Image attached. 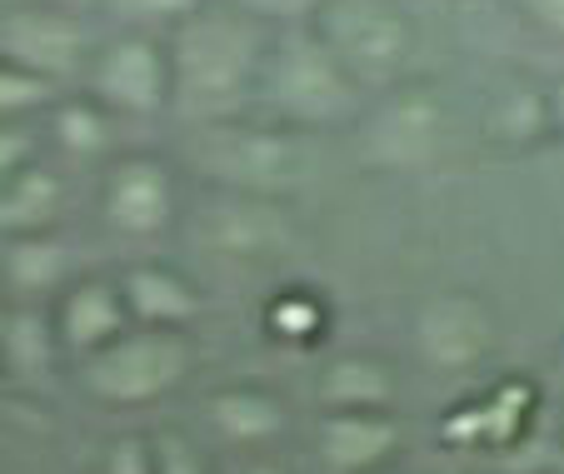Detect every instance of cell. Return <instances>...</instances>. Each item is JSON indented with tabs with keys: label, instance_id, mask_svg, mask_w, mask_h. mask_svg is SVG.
<instances>
[{
	"label": "cell",
	"instance_id": "d590c367",
	"mask_svg": "<svg viewBox=\"0 0 564 474\" xmlns=\"http://www.w3.org/2000/svg\"><path fill=\"white\" fill-rule=\"evenodd\" d=\"M0 385H6V365H0Z\"/></svg>",
	"mask_w": 564,
	"mask_h": 474
},
{
	"label": "cell",
	"instance_id": "4316f807",
	"mask_svg": "<svg viewBox=\"0 0 564 474\" xmlns=\"http://www.w3.org/2000/svg\"><path fill=\"white\" fill-rule=\"evenodd\" d=\"M155 474H210V464H205V454L195 450L191 434L160 430L155 434Z\"/></svg>",
	"mask_w": 564,
	"mask_h": 474
},
{
	"label": "cell",
	"instance_id": "1f68e13d",
	"mask_svg": "<svg viewBox=\"0 0 564 474\" xmlns=\"http://www.w3.org/2000/svg\"><path fill=\"white\" fill-rule=\"evenodd\" d=\"M35 6H65V11H90V15H100V0H35Z\"/></svg>",
	"mask_w": 564,
	"mask_h": 474
},
{
	"label": "cell",
	"instance_id": "ac0fdd59",
	"mask_svg": "<svg viewBox=\"0 0 564 474\" xmlns=\"http://www.w3.org/2000/svg\"><path fill=\"white\" fill-rule=\"evenodd\" d=\"M65 215H70V175L51 150H41L11 185L0 190V240L6 235L61 230Z\"/></svg>",
	"mask_w": 564,
	"mask_h": 474
},
{
	"label": "cell",
	"instance_id": "f1b7e54d",
	"mask_svg": "<svg viewBox=\"0 0 564 474\" xmlns=\"http://www.w3.org/2000/svg\"><path fill=\"white\" fill-rule=\"evenodd\" d=\"M514 15H520L534 35L564 45V0H514Z\"/></svg>",
	"mask_w": 564,
	"mask_h": 474
},
{
	"label": "cell",
	"instance_id": "603a6c76",
	"mask_svg": "<svg viewBox=\"0 0 564 474\" xmlns=\"http://www.w3.org/2000/svg\"><path fill=\"white\" fill-rule=\"evenodd\" d=\"M325 300L315 295V290H280L275 300L265 305V325L275 340H285V345H315L319 335H325Z\"/></svg>",
	"mask_w": 564,
	"mask_h": 474
},
{
	"label": "cell",
	"instance_id": "9a60e30c",
	"mask_svg": "<svg viewBox=\"0 0 564 474\" xmlns=\"http://www.w3.org/2000/svg\"><path fill=\"white\" fill-rule=\"evenodd\" d=\"M75 274H80V255H75L65 225L61 230L6 235V240H0V295L6 300H35V305H51Z\"/></svg>",
	"mask_w": 564,
	"mask_h": 474
},
{
	"label": "cell",
	"instance_id": "277c9868",
	"mask_svg": "<svg viewBox=\"0 0 564 474\" xmlns=\"http://www.w3.org/2000/svg\"><path fill=\"white\" fill-rule=\"evenodd\" d=\"M305 15L365 95L415 80L420 25L410 0H315Z\"/></svg>",
	"mask_w": 564,
	"mask_h": 474
},
{
	"label": "cell",
	"instance_id": "8fae6325",
	"mask_svg": "<svg viewBox=\"0 0 564 474\" xmlns=\"http://www.w3.org/2000/svg\"><path fill=\"white\" fill-rule=\"evenodd\" d=\"M415 355L435 375H469L500 345V315L485 295L475 290H440L415 310Z\"/></svg>",
	"mask_w": 564,
	"mask_h": 474
},
{
	"label": "cell",
	"instance_id": "4fadbf2b",
	"mask_svg": "<svg viewBox=\"0 0 564 474\" xmlns=\"http://www.w3.org/2000/svg\"><path fill=\"white\" fill-rule=\"evenodd\" d=\"M400 420L394 410H319L315 454L325 474H380L400 454Z\"/></svg>",
	"mask_w": 564,
	"mask_h": 474
},
{
	"label": "cell",
	"instance_id": "8992f818",
	"mask_svg": "<svg viewBox=\"0 0 564 474\" xmlns=\"http://www.w3.org/2000/svg\"><path fill=\"white\" fill-rule=\"evenodd\" d=\"M350 136L370 170L420 175V170L440 165L449 146V106L435 85L405 80L384 95H370V106L355 120Z\"/></svg>",
	"mask_w": 564,
	"mask_h": 474
},
{
	"label": "cell",
	"instance_id": "5bb4252c",
	"mask_svg": "<svg viewBox=\"0 0 564 474\" xmlns=\"http://www.w3.org/2000/svg\"><path fill=\"white\" fill-rule=\"evenodd\" d=\"M55 325H61L65 355L86 359L100 345H110L116 335H126L135 320H130L126 290H120V274H75L61 295L51 300Z\"/></svg>",
	"mask_w": 564,
	"mask_h": 474
},
{
	"label": "cell",
	"instance_id": "f546056e",
	"mask_svg": "<svg viewBox=\"0 0 564 474\" xmlns=\"http://www.w3.org/2000/svg\"><path fill=\"white\" fill-rule=\"evenodd\" d=\"M550 116H554V136H564V75L550 80Z\"/></svg>",
	"mask_w": 564,
	"mask_h": 474
},
{
	"label": "cell",
	"instance_id": "4dcf8cb0",
	"mask_svg": "<svg viewBox=\"0 0 564 474\" xmlns=\"http://www.w3.org/2000/svg\"><path fill=\"white\" fill-rule=\"evenodd\" d=\"M235 474H290L285 464H275V460H250V464H240Z\"/></svg>",
	"mask_w": 564,
	"mask_h": 474
},
{
	"label": "cell",
	"instance_id": "836d02e7",
	"mask_svg": "<svg viewBox=\"0 0 564 474\" xmlns=\"http://www.w3.org/2000/svg\"><path fill=\"white\" fill-rule=\"evenodd\" d=\"M554 385H560V390H564V345L554 349Z\"/></svg>",
	"mask_w": 564,
	"mask_h": 474
},
{
	"label": "cell",
	"instance_id": "cb8c5ba5",
	"mask_svg": "<svg viewBox=\"0 0 564 474\" xmlns=\"http://www.w3.org/2000/svg\"><path fill=\"white\" fill-rule=\"evenodd\" d=\"M61 95H65L61 85L41 80V75H31L25 65L0 55V120H41Z\"/></svg>",
	"mask_w": 564,
	"mask_h": 474
},
{
	"label": "cell",
	"instance_id": "484cf974",
	"mask_svg": "<svg viewBox=\"0 0 564 474\" xmlns=\"http://www.w3.org/2000/svg\"><path fill=\"white\" fill-rule=\"evenodd\" d=\"M45 150L41 120H0V190Z\"/></svg>",
	"mask_w": 564,
	"mask_h": 474
},
{
	"label": "cell",
	"instance_id": "ffe728a7",
	"mask_svg": "<svg viewBox=\"0 0 564 474\" xmlns=\"http://www.w3.org/2000/svg\"><path fill=\"white\" fill-rule=\"evenodd\" d=\"M205 420L225 444H240V450L275 444L290 430L285 400L275 390H265V385H225V390H215L205 400Z\"/></svg>",
	"mask_w": 564,
	"mask_h": 474
},
{
	"label": "cell",
	"instance_id": "52a82bcc",
	"mask_svg": "<svg viewBox=\"0 0 564 474\" xmlns=\"http://www.w3.org/2000/svg\"><path fill=\"white\" fill-rule=\"evenodd\" d=\"M96 215L116 240L155 245L185 225L181 170L155 150H116L96 180Z\"/></svg>",
	"mask_w": 564,
	"mask_h": 474
},
{
	"label": "cell",
	"instance_id": "d4e9b609",
	"mask_svg": "<svg viewBox=\"0 0 564 474\" xmlns=\"http://www.w3.org/2000/svg\"><path fill=\"white\" fill-rule=\"evenodd\" d=\"M200 0H100V21L120 25V31H155L165 35L171 25H181Z\"/></svg>",
	"mask_w": 564,
	"mask_h": 474
},
{
	"label": "cell",
	"instance_id": "6da1fadb",
	"mask_svg": "<svg viewBox=\"0 0 564 474\" xmlns=\"http://www.w3.org/2000/svg\"><path fill=\"white\" fill-rule=\"evenodd\" d=\"M275 25L246 0H200L181 25L165 31L171 51V120L210 126V120L250 116L260 100Z\"/></svg>",
	"mask_w": 564,
	"mask_h": 474
},
{
	"label": "cell",
	"instance_id": "9c48e42d",
	"mask_svg": "<svg viewBox=\"0 0 564 474\" xmlns=\"http://www.w3.org/2000/svg\"><path fill=\"white\" fill-rule=\"evenodd\" d=\"M80 90L90 100H100L116 120H135V126L165 120L171 116V51H165V35L106 25Z\"/></svg>",
	"mask_w": 564,
	"mask_h": 474
},
{
	"label": "cell",
	"instance_id": "3957f363",
	"mask_svg": "<svg viewBox=\"0 0 564 474\" xmlns=\"http://www.w3.org/2000/svg\"><path fill=\"white\" fill-rule=\"evenodd\" d=\"M365 106H370V95L350 80V71L335 61L330 45L319 41L310 15L275 25V45H270L256 100L260 116L295 126L305 136H335V130H355Z\"/></svg>",
	"mask_w": 564,
	"mask_h": 474
},
{
	"label": "cell",
	"instance_id": "83f0119b",
	"mask_svg": "<svg viewBox=\"0 0 564 474\" xmlns=\"http://www.w3.org/2000/svg\"><path fill=\"white\" fill-rule=\"evenodd\" d=\"M106 474H155V434H120V440H110Z\"/></svg>",
	"mask_w": 564,
	"mask_h": 474
},
{
	"label": "cell",
	"instance_id": "d6986e66",
	"mask_svg": "<svg viewBox=\"0 0 564 474\" xmlns=\"http://www.w3.org/2000/svg\"><path fill=\"white\" fill-rule=\"evenodd\" d=\"M41 140L65 170L75 165H106L116 155V116L86 90H65L41 116Z\"/></svg>",
	"mask_w": 564,
	"mask_h": 474
},
{
	"label": "cell",
	"instance_id": "30bf717a",
	"mask_svg": "<svg viewBox=\"0 0 564 474\" xmlns=\"http://www.w3.org/2000/svg\"><path fill=\"white\" fill-rule=\"evenodd\" d=\"M290 201H265V195H235V190H210L205 205H195L185 230L195 235L205 255L230 265H270L290 255L295 245V220L285 211Z\"/></svg>",
	"mask_w": 564,
	"mask_h": 474
},
{
	"label": "cell",
	"instance_id": "e575fe53",
	"mask_svg": "<svg viewBox=\"0 0 564 474\" xmlns=\"http://www.w3.org/2000/svg\"><path fill=\"white\" fill-rule=\"evenodd\" d=\"M410 6H465V0H410Z\"/></svg>",
	"mask_w": 564,
	"mask_h": 474
},
{
	"label": "cell",
	"instance_id": "7402d4cb",
	"mask_svg": "<svg viewBox=\"0 0 564 474\" xmlns=\"http://www.w3.org/2000/svg\"><path fill=\"white\" fill-rule=\"evenodd\" d=\"M485 140L500 150H534L554 140V116H550V85L534 80H510L490 106H485Z\"/></svg>",
	"mask_w": 564,
	"mask_h": 474
},
{
	"label": "cell",
	"instance_id": "5b68a950",
	"mask_svg": "<svg viewBox=\"0 0 564 474\" xmlns=\"http://www.w3.org/2000/svg\"><path fill=\"white\" fill-rule=\"evenodd\" d=\"M195 369V335L171 325H130L80 359V390L110 410H140L175 395Z\"/></svg>",
	"mask_w": 564,
	"mask_h": 474
},
{
	"label": "cell",
	"instance_id": "ba28073f",
	"mask_svg": "<svg viewBox=\"0 0 564 474\" xmlns=\"http://www.w3.org/2000/svg\"><path fill=\"white\" fill-rule=\"evenodd\" d=\"M106 35V21L90 11H65V6H35V0H0V55L25 65L31 75L80 90L96 45Z\"/></svg>",
	"mask_w": 564,
	"mask_h": 474
},
{
	"label": "cell",
	"instance_id": "d6a6232c",
	"mask_svg": "<svg viewBox=\"0 0 564 474\" xmlns=\"http://www.w3.org/2000/svg\"><path fill=\"white\" fill-rule=\"evenodd\" d=\"M544 474H564V440L554 444L550 454H544Z\"/></svg>",
	"mask_w": 564,
	"mask_h": 474
},
{
	"label": "cell",
	"instance_id": "7a4b0ae2",
	"mask_svg": "<svg viewBox=\"0 0 564 474\" xmlns=\"http://www.w3.org/2000/svg\"><path fill=\"white\" fill-rule=\"evenodd\" d=\"M181 165L205 190H235V195H265L290 201L315 180L319 136L260 116L210 120V126H181Z\"/></svg>",
	"mask_w": 564,
	"mask_h": 474
},
{
	"label": "cell",
	"instance_id": "2e32d148",
	"mask_svg": "<svg viewBox=\"0 0 564 474\" xmlns=\"http://www.w3.org/2000/svg\"><path fill=\"white\" fill-rule=\"evenodd\" d=\"M61 359H65V340L51 305H35V300H6L0 305V365H6L11 385L45 390Z\"/></svg>",
	"mask_w": 564,
	"mask_h": 474
},
{
	"label": "cell",
	"instance_id": "7c38bea8",
	"mask_svg": "<svg viewBox=\"0 0 564 474\" xmlns=\"http://www.w3.org/2000/svg\"><path fill=\"white\" fill-rule=\"evenodd\" d=\"M534 414H540V390L530 379H500L469 405H459L440 434L455 450H514L530 440Z\"/></svg>",
	"mask_w": 564,
	"mask_h": 474
},
{
	"label": "cell",
	"instance_id": "44dd1931",
	"mask_svg": "<svg viewBox=\"0 0 564 474\" xmlns=\"http://www.w3.org/2000/svg\"><path fill=\"white\" fill-rule=\"evenodd\" d=\"M400 395L390 359L370 355V349H345L319 365L315 400L319 410H390Z\"/></svg>",
	"mask_w": 564,
	"mask_h": 474
},
{
	"label": "cell",
	"instance_id": "e0dca14e",
	"mask_svg": "<svg viewBox=\"0 0 564 474\" xmlns=\"http://www.w3.org/2000/svg\"><path fill=\"white\" fill-rule=\"evenodd\" d=\"M120 290L135 325H171V330H191L205 315V295L200 284L185 270H175L171 260H130L120 270Z\"/></svg>",
	"mask_w": 564,
	"mask_h": 474
}]
</instances>
